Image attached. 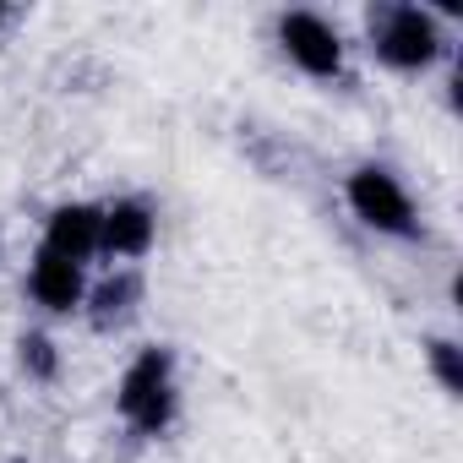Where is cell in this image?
Masks as SVG:
<instances>
[{
	"mask_svg": "<svg viewBox=\"0 0 463 463\" xmlns=\"http://www.w3.org/2000/svg\"><path fill=\"white\" fill-rule=\"evenodd\" d=\"M115 409L137 436H164L180 414V382H175V349L147 344L131 354L115 387Z\"/></svg>",
	"mask_w": 463,
	"mask_h": 463,
	"instance_id": "6da1fadb",
	"label": "cell"
},
{
	"mask_svg": "<svg viewBox=\"0 0 463 463\" xmlns=\"http://www.w3.org/2000/svg\"><path fill=\"white\" fill-rule=\"evenodd\" d=\"M371 50L387 71H430L441 55H447V33H441V17L425 12V6H409V0H392V6H376L371 17Z\"/></svg>",
	"mask_w": 463,
	"mask_h": 463,
	"instance_id": "7a4b0ae2",
	"label": "cell"
},
{
	"mask_svg": "<svg viewBox=\"0 0 463 463\" xmlns=\"http://www.w3.org/2000/svg\"><path fill=\"white\" fill-rule=\"evenodd\" d=\"M344 202H349V213L365 229H376V235H387V241H414L420 235L414 196L387 164H354L344 175Z\"/></svg>",
	"mask_w": 463,
	"mask_h": 463,
	"instance_id": "3957f363",
	"label": "cell"
},
{
	"mask_svg": "<svg viewBox=\"0 0 463 463\" xmlns=\"http://www.w3.org/2000/svg\"><path fill=\"white\" fill-rule=\"evenodd\" d=\"M279 50L295 71H306L311 82H333L344 77V33L322 17V12H279L273 23Z\"/></svg>",
	"mask_w": 463,
	"mask_h": 463,
	"instance_id": "277c9868",
	"label": "cell"
},
{
	"mask_svg": "<svg viewBox=\"0 0 463 463\" xmlns=\"http://www.w3.org/2000/svg\"><path fill=\"white\" fill-rule=\"evenodd\" d=\"M158 241V207L147 196H115L104 202V218H99V257H120V262H137L147 257Z\"/></svg>",
	"mask_w": 463,
	"mask_h": 463,
	"instance_id": "5b68a950",
	"label": "cell"
},
{
	"mask_svg": "<svg viewBox=\"0 0 463 463\" xmlns=\"http://www.w3.org/2000/svg\"><path fill=\"white\" fill-rule=\"evenodd\" d=\"M28 300H33L44 317H71V311H82V300H88V273H82V262H66V257H55V251L39 246V257H33V268H28Z\"/></svg>",
	"mask_w": 463,
	"mask_h": 463,
	"instance_id": "8992f818",
	"label": "cell"
},
{
	"mask_svg": "<svg viewBox=\"0 0 463 463\" xmlns=\"http://www.w3.org/2000/svg\"><path fill=\"white\" fill-rule=\"evenodd\" d=\"M99 218H104L99 202H55L44 218V251L88 268V257H99Z\"/></svg>",
	"mask_w": 463,
	"mask_h": 463,
	"instance_id": "52a82bcc",
	"label": "cell"
},
{
	"mask_svg": "<svg viewBox=\"0 0 463 463\" xmlns=\"http://www.w3.org/2000/svg\"><path fill=\"white\" fill-rule=\"evenodd\" d=\"M137 300H142V279L131 273V268H120L115 279H104V284H93L88 289V322L99 327V333H109V327H120L131 311H137Z\"/></svg>",
	"mask_w": 463,
	"mask_h": 463,
	"instance_id": "ba28073f",
	"label": "cell"
},
{
	"mask_svg": "<svg viewBox=\"0 0 463 463\" xmlns=\"http://www.w3.org/2000/svg\"><path fill=\"white\" fill-rule=\"evenodd\" d=\"M17 365H23L28 382H55V376H61V349H55V338H50V333H23V338H17Z\"/></svg>",
	"mask_w": 463,
	"mask_h": 463,
	"instance_id": "9c48e42d",
	"label": "cell"
},
{
	"mask_svg": "<svg viewBox=\"0 0 463 463\" xmlns=\"http://www.w3.org/2000/svg\"><path fill=\"white\" fill-rule=\"evenodd\" d=\"M425 360H430V371H436V387H441L447 398H458V392H463L458 344H452V338H425Z\"/></svg>",
	"mask_w": 463,
	"mask_h": 463,
	"instance_id": "30bf717a",
	"label": "cell"
},
{
	"mask_svg": "<svg viewBox=\"0 0 463 463\" xmlns=\"http://www.w3.org/2000/svg\"><path fill=\"white\" fill-rule=\"evenodd\" d=\"M0 257H6V229H0Z\"/></svg>",
	"mask_w": 463,
	"mask_h": 463,
	"instance_id": "8fae6325",
	"label": "cell"
},
{
	"mask_svg": "<svg viewBox=\"0 0 463 463\" xmlns=\"http://www.w3.org/2000/svg\"><path fill=\"white\" fill-rule=\"evenodd\" d=\"M6 17H12V12H6V6H0V23H6Z\"/></svg>",
	"mask_w": 463,
	"mask_h": 463,
	"instance_id": "7c38bea8",
	"label": "cell"
}]
</instances>
